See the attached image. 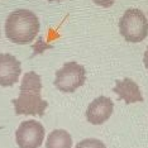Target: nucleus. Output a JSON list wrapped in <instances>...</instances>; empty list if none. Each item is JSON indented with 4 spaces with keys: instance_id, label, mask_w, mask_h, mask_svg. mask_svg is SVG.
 Wrapping results in <instances>:
<instances>
[{
    "instance_id": "obj_1",
    "label": "nucleus",
    "mask_w": 148,
    "mask_h": 148,
    "mask_svg": "<svg viewBox=\"0 0 148 148\" xmlns=\"http://www.w3.org/2000/svg\"><path fill=\"white\" fill-rule=\"evenodd\" d=\"M42 80L34 71L27 72L22 79L19 96L13 100L16 115L43 116L48 103L42 99Z\"/></svg>"
},
{
    "instance_id": "obj_2",
    "label": "nucleus",
    "mask_w": 148,
    "mask_h": 148,
    "mask_svg": "<svg viewBox=\"0 0 148 148\" xmlns=\"http://www.w3.org/2000/svg\"><path fill=\"white\" fill-rule=\"evenodd\" d=\"M39 32V19L28 9H16L5 22L6 38L16 45H28Z\"/></svg>"
},
{
    "instance_id": "obj_3",
    "label": "nucleus",
    "mask_w": 148,
    "mask_h": 148,
    "mask_svg": "<svg viewBox=\"0 0 148 148\" xmlns=\"http://www.w3.org/2000/svg\"><path fill=\"white\" fill-rule=\"evenodd\" d=\"M119 32L127 42H142L148 36V22L139 9H128L119 21Z\"/></svg>"
},
{
    "instance_id": "obj_4",
    "label": "nucleus",
    "mask_w": 148,
    "mask_h": 148,
    "mask_svg": "<svg viewBox=\"0 0 148 148\" xmlns=\"http://www.w3.org/2000/svg\"><path fill=\"white\" fill-rule=\"evenodd\" d=\"M86 81L85 67L75 61L66 62L56 72L55 86L62 92H73Z\"/></svg>"
},
{
    "instance_id": "obj_5",
    "label": "nucleus",
    "mask_w": 148,
    "mask_h": 148,
    "mask_svg": "<svg viewBox=\"0 0 148 148\" xmlns=\"http://www.w3.org/2000/svg\"><path fill=\"white\" fill-rule=\"evenodd\" d=\"M15 139L19 148H39L45 139V127L37 120H25L16 129Z\"/></svg>"
},
{
    "instance_id": "obj_6",
    "label": "nucleus",
    "mask_w": 148,
    "mask_h": 148,
    "mask_svg": "<svg viewBox=\"0 0 148 148\" xmlns=\"http://www.w3.org/2000/svg\"><path fill=\"white\" fill-rule=\"evenodd\" d=\"M21 72V62L14 56L9 53H0V86H13L19 81Z\"/></svg>"
},
{
    "instance_id": "obj_7",
    "label": "nucleus",
    "mask_w": 148,
    "mask_h": 148,
    "mask_svg": "<svg viewBox=\"0 0 148 148\" xmlns=\"http://www.w3.org/2000/svg\"><path fill=\"white\" fill-rule=\"evenodd\" d=\"M114 112V103L110 97L99 96L90 104L86 110V119L94 125L105 123Z\"/></svg>"
},
{
    "instance_id": "obj_8",
    "label": "nucleus",
    "mask_w": 148,
    "mask_h": 148,
    "mask_svg": "<svg viewBox=\"0 0 148 148\" xmlns=\"http://www.w3.org/2000/svg\"><path fill=\"white\" fill-rule=\"evenodd\" d=\"M113 91L118 94L120 100H124L127 104L139 103L143 101V95L140 92V89L136 81H133L129 77H125L123 80H118L115 82V87H113Z\"/></svg>"
},
{
    "instance_id": "obj_9",
    "label": "nucleus",
    "mask_w": 148,
    "mask_h": 148,
    "mask_svg": "<svg viewBox=\"0 0 148 148\" xmlns=\"http://www.w3.org/2000/svg\"><path fill=\"white\" fill-rule=\"evenodd\" d=\"M72 138L69 132L63 129H56L49 133L46 142V148H71Z\"/></svg>"
},
{
    "instance_id": "obj_10",
    "label": "nucleus",
    "mask_w": 148,
    "mask_h": 148,
    "mask_svg": "<svg viewBox=\"0 0 148 148\" xmlns=\"http://www.w3.org/2000/svg\"><path fill=\"white\" fill-rule=\"evenodd\" d=\"M75 148H106L105 143L95 138H87L76 144Z\"/></svg>"
},
{
    "instance_id": "obj_11",
    "label": "nucleus",
    "mask_w": 148,
    "mask_h": 148,
    "mask_svg": "<svg viewBox=\"0 0 148 148\" xmlns=\"http://www.w3.org/2000/svg\"><path fill=\"white\" fill-rule=\"evenodd\" d=\"M92 1L95 3L96 5L103 6V8H110V6L115 3V0H92Z\"/></svg>"
},
{
    "instance_id": "obj_12",
    "label": "nucleus",
    "mask_w": 148,
    "mask_h": 148,
    "mask_svg": "<svg viewBox=\"0 0 148 148\" xmlns=\"http://www.w3.org/2000/svg\"><path fill=\"white\" fill-rule=\"evenodd\" d=\"M143 63H144V66H146V69H148V48L146 49V52H144V56H143Z\"/></svg>"
},
{
    "instance_id": "obj_13",
    "label": "nucleus",
    "mask_w": 148,
    "mask_h": 148,
    "mask_svg": "<svg viewBox=\"0 0 148 148\" xmlns=\"http://www.w3.org/2000/svg\"><path fill=\"white\" fill-rule=\"evenodd\" d=\"M48 1H61V0H48Z\"/></svg>"
}]
</instances>
